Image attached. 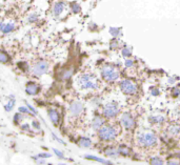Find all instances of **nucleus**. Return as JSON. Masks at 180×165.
Instances as JSON below:
<instances>
[{
    "label": "nucleus",
    "mask_w": 180,
    "mask_h": 165,
    "mask_svg": "<svg viewBox=\"0 0 180 165\" xmlns=\"http://www.w3.org/2000/svg\"><path fill=\"white\" fill-rule=\"evenodd\" d=\"M157 136L153 132H150V130L140 132L136 136V143L141 148H152L157 145Z\"/></svg>",
    "instance_id": "obj_1"
},
{
    "label": "nucleus",
    "mask_w": 180,
    "mask_h": 165,
    "mask_svg": "<svg viewBox=\"0 0 180 165\" xmlns=\"http://www.w3.org/2000/svg\"><path fill=\"white\" fill-rule=\"evenodd\" d=\"M77 83L81 90L94 91L99 87V81L93 74H82L78 78Z\"/></svg>",
    "instance_id": "obj_2"
},
{
    "label": "nucleus",
    "mask_w": 180,
    "mask_h": 165,
    "mask_svg": "<svg viewBox=\"0 0 180 165\" xmlns=\"http://www.w3.org/2000/svg\"><path fill=\"white\" fill-rule=\"evenodd\" d=\"M118 136V129L112 124H104L98 130V137L101 141L104 142H111L114 141Z\"/></svg>",
    "instance_id": "obj_3"
},
{
    "label": "nucleus",
    "mask_w": 180,
    "mask_h": 165,
    "mask_svg": "<svg viewBox=\"0 0 180 165\" xmlns=\"http://www.w3.org/2000/svg\"><path fill=\"white\" fill-rule=\"evenodd\" d=\"M101 77L103 80H105L106 82H115L119 79L120 75L118 70L116 69L113 65H104L101 69Z\"/></svg>",
    "instance_id": "obj_4"
},
{
    "label": "nucleus",
    "mask_w": 180,
    "mask_h": 165,
    "mask_svg": "<svg viewBox=\"0 0 180 165\" xmlns=\"http://www.w3.org/2000/svg\"><path fill=\"white\" fill-rule=\"evenodd\" d=\"M120 107L118 103L115 101L109 102V103L104 104L102 107V116L106 119H114L119 115Z\"/></svg>",
    "instance_id": "obj_5"
},
{
    "label": "nucleus",
    "mask_w": 180,
    "mask_h": 165,
    "mask_svg": "<svg viewBox=\"0 0 180 165\" xmlns=\"http://www.w3.org/2000/svg\"><path fill=\"white\" fill-rule=\"evenodd\" d=\"M49 63L46 60L40 59L38 61H36L32 66H31V73L35 77H41L44 74L49 72Z\"/></svg>",
    "instance_id": "obj_6"
},
{
    "label": "nucleus",
    "mask_w": 180,
    "mask_h": 165,
    "mask_svg": "<svg viewBox=\"0 0 180 165\" xmlns=\"http://www.w3.org/2000/svg\"><path fill=\"white\" fill-rule=\"evenodd\" d=\"M119 87L122 93L126 94V95H129V96L136 95L138 93V85L134 82V81H132L130 79H123L120 81Z\"/></svg>",
    "instance_id": "obj_7"
},
{
    "label": "nucleus",
    "mask_w": 180,
    "mask_h": 165,
    "mask_svg": "<svg viewBox=\"0 0 180 165\" xmlns=\"http://www.w3.org/2000/svg\"><path fill=\"white\" fill-rule=\"evenodd\" d=\"M120 124L122 125V127L126 128V130H132L134 129L136 126V121H135V118L133 117L131 112H123V114L120 116Z\"/></svg>",
    "instance_id": "obj_8"
},
{
    "label": "nucleus",
    "mask_w": 180,
    "mask_h": 165,
    "mask_svg": "<svg viewBox=\"0 0 180 165\" xmlns=\"http://www.w3.org/2000/svg\"><path fill=\"white\" fill-rule=\"evenodd\" d=\"M69 112H70V115L74 118H77L79 116H81L84 112V106H83L82 102L78 101V100H75L71 102L69 106Z\"/></svg>",
    "instance_id": "obj_9"
},
{
    "label": "nucleus",
    "mask_w": 180,
    "mask_h": 165,
    "mask_svg": "<svg viewBox=\"0 0 180 165\" xmlns=\"http://www.w3.org/2000/svg\"><path fill=\"white\" fill-rule=\"evenodd\" d=\"M66 10V3L64 1H56L52 9V13H53L54 17L58 18L62 15V13Z\"/></svg>",
    "instance_id": "obj_10"
},
{
    "label": "nucleus",
    "mask_w": 180,
    "mask_h": 165,
    "mask_svg": "<svg viewBox=\"0 0 180 165\" xmlns=\"http://www.w3.org/2000/svg\"><path fill=\"white\" fill-rule=\"evenodd\" d=\"M16 30V23L13 21H2L0 22V32L2 34H11Z\"/></svg>",
    "instance_id": "obj_11"
},
{
    "label": "nucleus",
    "mask_w": 180,
    "mask_h": 165,
    "mask_svg": "<svg viewBox=\"0 0 180 165\" xmlns=\"http://www.w3.org/2000/svg\"><path fill=\"white\" fill-rule=\"evenodd\" d=\"M40 90H41L40 85H39L38 83H36V82H33V81L28 82L27 85H25V93H27L28 95H30V96L38 95Z\"/></svg>",
    "instance_id": "obj_12"
},
{
    "label": "nucleus",
    "mask_w": 180,
    "mask_h": 165,
    "mask_svg": "<svg viewBox=\"0 0 180 165\" xmlns=\"http://www.w3.org/2000/svg\"><path fill=\"white\" fill-rule=\"evenodd\" d=\"M166 133L171 138H178L180 136V124L178 123H171L166 128Z\"/></svg>",
    "instance_id": "obj_13"
},
{
    "label": "nucleus",
    "mask_w": 180,
    "mask_h": 165,
    "mask_svg": "<svg viewBox=\"0 0 180 165\" xmlns=\"http://www.w3.org/2000/svg\"><path fill=\"white\" fill-rule=\"evenodd\" d=\"M104 124H105V120H104L103 116H99V115H97V116H95L93 118L92 128L94 130H97L98 132V130L100 129V128L102 127Z\"/></svg>",
    "instance_id": "obj_14"
},
{
    "label": "nucleus",
    "mask_w": 180,
    "mask_h": 165,
    "mask_svg": "<svg viewBox=\"0 0 180 165\" xmlns=\"http://www.w3.org/2000/svg\"><path fill=\"white\" fill-rule=\"evenodd\" d=\"M48 114H49V120L52 121L54 125H58L59 122H60V115H59V112L55 108H49L48 111Z\"/></svg>",
    "instance_id": "obj_15"
},
{
    "label": "nucleus",
    "mask_w": 180,
    "mask_h": 165,
    "mask_svg": "<svg viewBox=\"0 0 180 165\" xmlns=\"http://www.w3.org/2000/svg\"><path fill=\"white\" fill-rule=\"evenodd\" d=\"M148 120H150V122L152 123V124L159 125V124H163V123L165 122L166 118L162 114H154L148 118Z\"/></svg>",
    "instance_id": "obj_16"
},
{
    "label": "nucleus",
    "mask_w": 180,
    "mask_h": 165,
    "mask_svg": "<svg viewBox=\"0 0 180 165\" xmlns=\"http://www.w3.org/2000/svg\"><path fill=\"white\" fill-rule=\"evenodd\" d=\"M104 154H105L106 157H109V158H118L120 156L119 153H118V148L115 147V146H106L105 148H104L103 150Z\"/></svg>",
    "instance_id": "obj_17"
},
{
    "label": "nucleus",
    "mask_w": 180,
    "mask_h": 165,
    "mask_svg": "<svg viewBox=\"0 0 180 165\" xmlns=\"http://www.w3.org/2000/svg\"><path fill=\"white\" fill-rule=\"evenodd\" d=\"M92 140L88 137H81L78 140V145L83 148H90L92 146Z\"/></svg>",
    "instance_id": "obj_18"
},
{
    "label": "nucleus",
    "mask_w": 180,
    "mask_h": 165,
    "mask_svg": "<svg viewBox=\"0 0 180 165\" xmlns=\"http://www.w3.org/2000/svg\"><path fill=\"white\" fill-rule=\"evenodd\" d=\"M11 61V56L3 49H0V63H9Z\"/></svg>",
    "instance_id": "obj_19"
},
{
    "label": "nucleus",
    "mask_w": 180,
    "mask_h": 165,
    "mask_svg": "<svg viewBox=\"0 0 180 165\" xmlns=\"http://www.w3.org/2000/svg\"><path fill=\"white\" fill-rule=\"evenodd\" d=\"M118 148V153L120 156L122 157H130V154H131V150H130V148L127 147L126 145H120Z\"/></svg>",
    "instance_id": "obj_20"
},
{
    "label": "nucleus",
    "mask_w": 180,
    "mask_h": 165,
    "mask_svg": "<svg viewBox=\"0 0 180 165\" xmlns=\"http://www.w3.org/2000/svg\"><path fill=\"white\" fill-rule=\"evenodd\" d=\"M85 158L88 159V160H93V161H97V162H100L104 165H111V162L108 161V160H104V159H101L99 157H95V156H91V154H88L85 156Z\"/></svg>",
    "instance_id": "obj_21"
},
{
    "label": "nucleus",
    "mask_w": 180,
    "mask_h": 165,
    "mask_svg": "<svg viewBox=\"0 0 180 165\" xmlns=\"http://www.w3.org/2000/svg\"><path fill=\"white\" fill-rule=\"evenodd\" d=\"M74 74V69H66L62 72L61 74V79L62 80H69Z\"/></svg>",
    "instance_id": "obj_22"
},
{
    "label": "nucleus",
    "mask_w": 180,
    "mask_h": 165,
    "mask_svg": "<svg viewBox=\"0 0 180 165\" xmlns=\"http://www.w3.org/2000/svg\"><path fill=\"white\" fill-rule=\"evenodd\" d=\"M70 9H71L72 13H74V14H78V13L81 12V6L76 1H73L70 3Z\"/></svg>",
    "instance_id": "obj_23"
},
{
    "label": "nucleus",
    "mask_w": 180,
    "mask_h": 165,
    "mask_svg": "<svg viewBox=\"0 0 180 165\" xmlns=\"http://www.w3.org/2000/svg\"><path fill=\"white\" fill-rule=\"evenodd\" d=\"M150 164L151 165H164V162H163L162 158H160V157H153L150 161Z\"/></svg>",
    "instance_id": "obj_24"
},
{
    "label": "nucleus",
    "mask_w": 180,
    "mask_h": 165,
    "mask_svg": "<svg viewBox=\"0 0 180 165\" xmlns=\"http://www.w3.org/2000/svg\"><path fill=\"white\" fill-rule=\"evenodd\" d=\"M18 67H19L20 70H23V72H28V70H31V67L28 66V64L27 63V62H24V61H20V62H18Z\"/></svg>",
    "instance_id": "obj_25"
},
{
    "label": "nucleus",
    "mask_w": 180,
    "mask_h": 165,
    "mask_svg": "<svg viewBox=\"0 0 180 165\" xmlns=\"http://www.w3.org/2000/svg\"><path fill=\"white\" fill-rule=\"evenodd\" d=\"M15 104H16V101H15V99H11V100L7 101L6 105V112H11L13 108H14Z\"/></svg>",
    "instance_id": "obj_26"
},
{
    "label": "nucleus",
    "mask_w": 180,
    "mask_h": 165,
    "mask_svg": "<svg viewBox=\"0 0 180 165\" xmlns=\"http://www.w3.org/2000/svg\"><path fill=\"white\" fill-rule=\"evenodd\" d=\"M109 33H111V35L113 37H118L121 34V30L119 27H111L109 28Z\"/></svg>",
    "instance_id": "obj_27"
},
{
    "label": "nucleus",
    "mask_w": 180,
    "mask_h": 165,
    "mask_svg": "<svg viewBox=\"0 0 180 165\" xmlns=\"http://www.w3.org/2000/svg\"><path fill=\"white\" fill-rule=\"evenodd\" d=\"M38 15L37 14H35V13H32V14H30L28 15V21L30 22V23H35V22H37L38 21Z\"/></svg>",
    "instance_id": "obj_28"
},
{
    "label": "nucleus",
    "mask_w": 180,
    "mask_h": 165,
    "mask_svg": "<svg viewBox=\"0 0 180 165\" xmlns=\"http://www.w3.org/2000/svg\"><path fill=\"white\" fill-rule=\"evenodd\" d=\"M121 53L123 55V57H126V58H130L132 55V49L129 48H124L121 49Z\"/></svg>",
    "instance_id": "obj_29"
},
{
    "label": "nucleus",
    "mask_w": 180,
    "mask_h": 165,
    "mask_svg": "<svg viewBox=\"0 0 180 165\" xmlns=\"http://www.w3.org/2000/svg\"><path fill=\"white\" fill-rule=\"evenodd\" d=\"M22 119H23V116H22L21 112H18V114H16L14 116V121H15V123H20Z\"/></svg>",
    "instance_id": "obj_30"
},
{
    "label": "nucleus",
    "mask_w": 180,
    "mask_h": 165,
    "mask_svg": "<svg viewBox=\"0 0 180 165\" xmlns=\"http://www.w3.org/2000/svg\"><path fill=\"white\" fill-rule=\"evenodd\" d=\"M19 112H21V114L33 115L32 112H31V111H30V109H28V107H24V106H20V107H19Z\"/></svg>",
    "instance_id": "obj_31"
},
{
    "label": "nucleus",
    "mask_w": 180,
    "mask_h": 165,
    "mask_svg": "<svg viewBox=\"0 0 180 165\" xmlns=\"http://www.w3.org/2000/svg\"><path fill=\"white\" fill-rule=\"evenodd\" d=\"M180 95V88H178V87H175V88H173V91H172V96L173 97H178Z\"/></svg>",
    "instance_id": "obj_32"
},
{
    "label": "nucleus",
    "mask_w": 180,
    "mask_h": 165,
    "mask_svg": "<svg viewBox=\"0 0 180 165\" xmlns=\"http://www.w3.org/2000/svg\"><path fill=\"white\" fill-rule=\"evenodd\" d=\"M126 67H129V69H130V67H133V66H134V61H133V59H126Z\"/></svg>",
    "instance_id": "obj_33"
},
{
    "label": "nucleus",
    "mask_w": 180,
    "mask_h": 165,
    "mask_svg": "<svg viewBox=\"0 0 180 165\" xmlns=\"http://www.w3.org/2000/svg\"><path fill=\"white\" fill-rule=\"evenodd\" d=\"M166 165H180V162L176 161V160H169V161H168Z\"/></svg>",
    "instance_id": "obj_34"
},
{
    "label": "nucleus",
    "mask_w": 180,
    "mask_h": 165,
    "mask_svg": "<svg viewBox=\"0 0 180 165\" xmlns=\"http://www.w3.org/2000/svg\"><path fill=\"white\" fill-rule=\"evenodd\" d=\"M27 106H28V108L31 111V112H33V115H37V112H36V109L34 108L32 105H30L28 103H27Z\"/></svg>",
    "instance_id": "obj_35"
},
{
    "label": "nucleus",
    "mask_w": 180,
    "mask_h": 165,
    "mask_svg": "<svg viewBox=\"0 0 180 165\" xmlns=\"http://www.w3.org/2000/svg\"><path fill=\"white\" fill-rule=\"evenodd\" d=\"M54 153L57 154V156L59 157V158H61V159H63L64 157H63V154L61 153V151H59V150H57V149H54Z\"/></svg>",
    "instance_id": "obj_36"
},
{
    "label": "nucleus",
    "mask_w": 180,
    "mask_h": 165,
    "mask_svg": "<svg viewBox=\"0 0 180 165\" xmlns=\"http://www.w3.org/2000/svg\"><path fill=\"white\" fill-rule=\"evenodd\" d=\"M49 157H51V154H38V158H49Z\"/></svg>",
    "instance_id": "obj_37"
},
{
    "label": "nucleus",
    "mask_w": 180,
    "mask_h": 165,
    "mask_svg": "<svg viewBox=\"0 0 180 165\" xmlns=\"http://www.w3.org/2000/svg\"><path fill=\"white\" fill-rule=\"evenodd\" d=\"M22 129L25 130V132H30L31 128H30V126H28V124H24V125H22Z\"/></svg>",
    "instance_id": "obj_38"
},
{
    "label": "nucleus",
    "mask_w": 180,
    "mask_h": 165,
    "mask_svg": "<svg viewBox=\"0 0 180 165\" xmlns=\"http://www.w3.org/2000/svg\"><path fill=\"white\" fill-rule=\"evenodd\" d=\"M152 95H153V96H157V95H159V91L157 90V88H153V90H152Z\"/></svg>",
    "instance_id": "obj_39"
},
{
    "label": "nucleus",
    "mask_w": 180,
    "mask_h": 165,
    "mask_svg": "<svg viewBox=\"0 0 180 165\" xmlns=\"http://www.w3.org/2000/svg\"><path fill=\"white\" fill-rule=\"evenodd\" d=\"M33 125H34V126H35L36 128H39V124H38V123L36 122V121H34V122H33Z\"/></svg>",
    "instance_id": "obj_40"
},
{
    "label": "nucleus",
    "mask_w": 180,
    "mask_h": 165,
    "mask_svg": "<svg viewBox=\"0 0 180 165\" xmlns=\"http://www.w3.org/2000/svg\"><path fill=\"white\" fill-rule=\"evenodd\" d=\"M177 157H178V159H180V151L178 153V156H177Z\"/></svg>",
    "instance_id": "obj_41"
},
{
    "label": "nucleus",
    "mask_w": 180,
    "mask_h": 165,
    "mask_svg": "<svg viewBox=\"0 0 180 165\" xmlns=\"http://www.w3.org/2000/svg\"><path fill=\"white\" fill-rule=\"evenodd\" d=\"M179 114H180V109H179Z\"/></svg>",
    "instance_id": "obj_42"
}]
</instances>
